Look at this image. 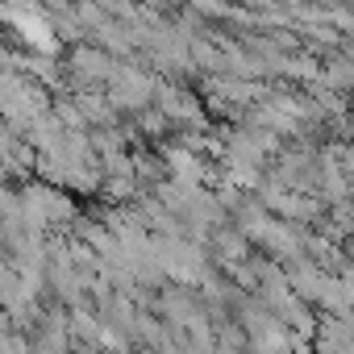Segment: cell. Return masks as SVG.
Masks as SVG:
<instances>
[{
    "label": "cell",
    "instance_id": "6da1fadb",
    "mask_svg": "<svg viewBox=\"0 0 354 354\" xmlns=\"http://www.w3.org/2000/svg\"><path fill=\"white\" fill-rule=\"evenodd\" d=\"M84 354H104V350H84Z\"/></svg>",
    "mask_w": 354,
    "mask_h": 354
}]
</instances>
